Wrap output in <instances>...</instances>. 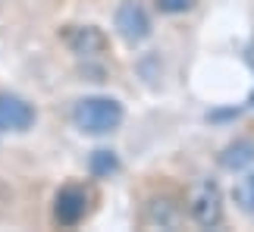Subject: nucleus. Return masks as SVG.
Wrapping results in <instances>:
<instances>
[{
    "mask_svg": "<svg viewBox=\"0 0 254 232\" xmlns=\"http://www.w3.org/2000/svg\"><path fill=\"white\" fill-rule=\"evenodd\" d=\"M85 210H88V195H85V188H79V185H66L60 195H57V201H54V220L60 226L82 223Z\"/></svg>",
    "mask_w": 254,
    "mask_h": 232,
    "instance_id": "5",
    "label": "nucleus"
},
{
    "mask_svg": "<svg viewBox=\"0 0 254 232\" xmlns=\"http://www.w3.org/2000/svg\"><path fill=\"white\" fill-rule=\"evenodd\" d=\"M116 32L123 35V41L129 44H141L151 35V16L138 0H123L116 9Z\"/></svg>",
    "mask_w": 254,
    "mask_h": 232,
    "instance_id": "3",
    "label": "nucleus"
},
{
    "mask_svg": "<svg viewBox=\"0 0 254 232\" xmlns=\"http://www.w3.org/2000/svg\"><path fill=\"white\" fill-rule=\"evenodd\" d=\"M160 13H185L194 6V0H154Z\"/></svg>",
    "mask_w": 254,
    "mask_h": 232,
    "instance_id": "11",
    "label": "nucleus"
},
{
    "mask_svg": "<svg viewBox=\"0 0 254 232\" xmlns=\"http://www.w3.org/2000/svg\"><path fill=\"white\" fill-rule=\"evenodd\" d=\"M35 125V107L19 94H0V132H28Z\"/></svg>",
    "mask_w": 254,
    "mask_h": 232,
    "instance_id": "4",
    "label": "nucleus"
},
{
    "mask_svg": "<svg viewBox=\"0 0 254 232\" xmlns=\"http://www.w3.org/2000/svg\"><path fill=\"white\" fill-rule=\"evenodd\" d=\"M72 122L85 135H110L123 122V104L113 98H82L72 110Z\"/></svg>",
    "mask_w": 254,
    "mask_h": 232,
    "instance_id": "1",
    "label": "nucleus"
},
{
    "mask_svg": "<svg viewBox=\"0 0 254 232\" xmlns=\"http://www.w3.org/2000/svg\"><path fill=\"white\" fill-rule=\"evenodd\" d=\"M189 214L198 226H217L223 220V195H220V185L210 179L198 182L191 188V198H189Z\"/></svg>",
    "mask_w": 254,
    "mask_h": 232,
    "instance_id": "2",
    "label": "nucleus"
},
{
    "mask_svg": "<svg viewBox=\"0 0 254 232\" xmlns=\"http://www.w3.org/2000/svg\"><path fill=\"white\" fill-rule=\"evenodd\" d=\"M91 173L94 176H101V179H107V176H113L116 170H120V160H116V154L113 151H107V148H101V151H94L91 154Z\"/></svg>",
    "mask_w": 254,
    "mask_h": 232,
    "instance_id": "9",
    "label": "nucleus"
},
{
    "mask_svg": "<svg viewBox=\"0 0 254 232\" xmlns=\"http://www.w3.org/2000/svg\"><path fill=\"white\" fill-rule=\"evenodd\" d=\"M148 220H151V223H157V226L173 229L176 223H179V210H176V204H173L170 198H157V201H151Z\"/></svg>",
    "mask_w": 254,
    "mask_h": 232,
    "instance_id": "8",
    "label": "nucleus"
},
{
    "mask_svg": "<svg viewBox=\"0 0 254 232\" xmlns=\"http://www.w3.org/2000/svg\"><path fill=\"white\" fill-rule=\"evenodd\" d=\"M220 163H223L226 170H245L248 163H254V141L242 138V141H236V144H229V148L223 151Z\"/></svg>",
    "mask_w": 254,
    "mask_h": 232,
    "instance_id": "7",
    "label": "nucleus"
},
{
    "mask_svg": "<svg viewBox=\"0 0 254 232\" xmlns=\"http://www.w3.org/2000/svg\"><path fill=\"white\" fill-rule=\"evenodd\" d=\"M232 198H236V204H239L242 214H248V217L254 220V173L239 182L236 191H232Z\"/></svg>",
    "mask_w": 254,
    "mask_h": 232,
    "instance_id": "10",
    "label": "nucleus"
},
{
    "mask_svg": "<svg viewBox=\"0 0 254 232\" xmlns=\"http://www.w3.org/2000/svg\"><path fill=\"white\" fill-rule=\"evenodd\" d=\"M66 44L79 57H97V54H104L107 38H104L101 28H94V25H72L69 32H66Z\"/></svg>",
    "mask_w": 254,
    "mask_h": 232,
    "instance_id": "6",
    "label": "nucleus"
}]
</instances>
